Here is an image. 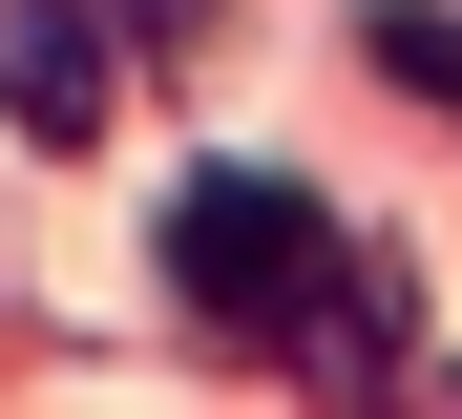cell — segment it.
Returning a JSON list of instances; mask_svg holds the SVG:
<instances>
[{
	"instance_id": "1",
	"label": "cell",
	"mask_w": 462,
	"mask_h": 419,
	"mask_svg": "<svg viewBox=\"0 0 462 419\" xmlns=\"http://www.w3.org/2000/svg\"><path fill=\"white\" fill-rule=\"evenodd\" d=\"M169 294L189 314H253V335L337 314V210L294 189V168H189L169 189Z\"/></svg>"
},
{
	"instance_id": "2",
	"label": "cell",
	"mask_w": 462,
	"mask_h": 419,
	"mask_svg": "<svg viewBox=\"0 0 462 419\" xmlns=\"http://www.w3.org/2000/svg\"><path fill=\"white\" fill-rule=\"evenodd\" d=\"M0 84H22V147H106V22L85 0H0Z\"/></svg>"
},
{
	"instance_id": "3",
	"label": "cell",
	"mask_w": 462,
	"mask_h": 419,
	"mask_svg": "<svg viewBox=\"0 0 462 419\" xmlns=\"http://www.w3.org/2000/svg\"><path fill=\"white\" fill-rule=\"evenodd\" d=\"M378 42H400V84H441V105H462V22H441V0H400Z\"/></svg>"
},
{
	"instance_id": "4",
	"label": "cell",
	"mask_w": 462,
	"mask_h": 419,
	"mask_svg": "<svg viewBox=\"0 0 462 419\" xmlns=\"http://www.w3.org/2000/svg\"><path fill=\"white\" fill-rule=\"evenodd\" d=\"M147 22H189V0H147Z\"/></svg>"
}]
</instances>
